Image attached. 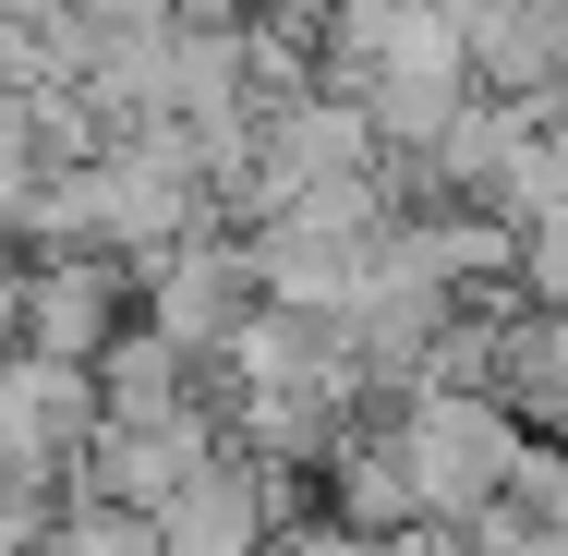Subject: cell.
Here are the masks:
<instances>
[{
    "mask_svg": "<svg viewBox=\"0 0 568 556\" xmlns=\"http://www.w3.org/2000/svg\"><path fill=\"white\" fill-rule=\"evenodd\" d=\"M327 520H339V533H375V545L436 533V520H424V472H412L399 424H375V436H351L339 459H327Z\"/></svg>",
    "mask_w": 568,
    "mask_h": 556,
    "instance_id": "5",
    "label": "cell"
},
{
    "mask_svg": "<svg viewBox=\"0 0 568 556\" xmlns=\"http://www.w3.org/2000/svg\"><path fill=\"white\" fill-rule=\"evenodd\" d=\"M121 266L133 254H24V279H12V351H37V363H110L121 338Z\"/></svg>",
    "mask_w": 568,
    "mask_h": 556,
    "instance_id": "2",
    "label": "cell"
},
{
    "mask_svg": "<svg viewBox=\"0 0 568 556\" xmlns=\"http://www.w3.org/2000/svg\"><path fill=\"white\" fill-rule=\"evenodd\" d=\"M278 520H291V496L266 484V459H206L170 508H158V533H170V556H266L278 545Z\"/></svg>",
    "mask_w": 568,
    "mask_h": 556,
    "instance_id": "4",
    "label": "cell"
},
{
    "mask_svg": "<svg viewBox=\"0 0 568 556\" xmlns=\"http://www.w3.org/2000/svg\"><path fill=\"white\" fill-rule=\"evenodd\" d=\"M49 556H170V533H158V508L73 496V508H61V533H49Z\"/></svg>",
    "mask_w": 568,
    "mask_h": 556,
    "instance_id": "7",
    "label": "cell"
},
{
    "mask_svg": "<svg viewBox=\"0 0 568 556\" xmlns=\"http://www.w3.org/2000/svg\"><path fill=\"white\" fill-rule=\"evenodd\" d=\"M520 436H532V424H520L508 400H471V387L399 400V447H412V472H424V520H436V533H471V520L508 496Z\"/></svg>",
    "mask_w": 568,
    "mask_h": 556,
    "instance_id": "1",
    "label": "cell"
},
{
    "mask_svg": "<svg viewBox=\"0 0 568 556\" xmlns=\"http://www.w3.org/2000/svg\"><path fill=\"white\" fill-rule=\"evenodd\" d=\"M98 400H110V424H182V412H206L219 387H194V351H182L170 327H121L110 363H98Z\"/></svg>",
    "mask_w": 568,
    "mask_h": 556,
    "instance_id": "6",
    "label": "cell"
},
{
    "mask_svg": "<svg viewBox=\"0 0 568 556\" xmlns=\"http://www.w3.org/2000/svg\"><path fill=\"white\" fill-rule=\"evenodd\" d=\"M254 315H266V291H254L242 230H194V242L145 254V327H170L194 363H219V351L254 327Z\"/></svg>",
    "mask_w": 568,
    "mask_h": 556,
    "instance_id": "3",
    "label": "cell"
},
{
    "mask_svg": "<svg viewBox=\"0 0 568 556\" xmlns=\"http://www.w3.org/2000/svg\"><path fill=\"white\" fill-rule=\"evenodd\" d=\"M557 61H568V0H557ZM557 98H568V73H557Z\"/></svg>",
    "mask_w": 568,
    "mask_h": 556,
    "instance_id": "8",
    "label": "cell"
}]
</instances>
